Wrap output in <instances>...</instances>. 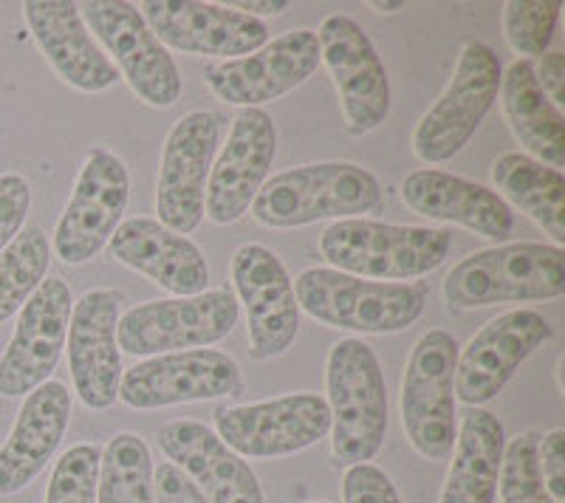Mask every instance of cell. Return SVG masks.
<instances>
[{"instance_id":"cell-11","label":"cell","mask_w":565,"mask_h":503,"mask_svg":"<svg viewBox=\"0 0 565 503\" xmlns=\"http://www.w3.org/2000/svg\"><path fill=\"white\" fill-rule=\"evenodd\" d=\"M320 63L340 97L348 136H367L387 122L393 108L391 77L376 45L351 14H328L317 29Z\"/></svg>"},{"instance_id":"cell-20","label":"cell","mask_w":565,"mask_h":503,"mask_svg":"<svg viewBox=\"0 0 565 503\" xmlns=\"http://www.w3.org/2000/svg\"><path fill=\"white\" fill-rule=\"evenodd\" d=\"M275 156L277 128L269 114L264 108H241L206 179L204 218L215 226L238 224L269 179Z\"/></svg>"},{"instance_id":"cell-36","label":"cell","mask_w":565,"mask_h":503,"mask_svg":"<svg viewBox=\"0 0 565 503\" xmlns=\"http://www.w3.org/2000/svg\"><path fill=\"white\" fill-rule=\"evenodd\" d=\"M342 503H402L393 478L382 467L356 464L342 475Z\"/></svg>"},{"instance_id":"cell-17","label":"cell","mask_w":565,"mask_h":503,"mask_svg":"<svg viewBox=\"0 0 565 503\" xmlns=\"http://www.w3.org/2000/svg\"><path fill=\"white\" fill-rule=\"evenodd\" d=\"M164 49L193 57L238 60L269 43L264 20L204 0H141L136 7Z\"/></svg>"},{"instance_id":"cell-4","label":"cell","mask_w":565,"mask_h":503,"mask_svg":"<svg viewBox=\"0 0 565 503\" xmlns=\"http://www.w3.org/2000/svg\"><path fill=\"white\" fill-rule=\"evenodd\" d=\"M441 295L458 311L559 300L565 295V249L529 240L478 249L447 271Z\"/></svg>"},{"instance_id":"cell-37","label":"cell","mask_w":565,"mask_h":503,"mask_svg":"<svg viewBox=\"0 0 565 503\" xmlns=\"http://www.w3.org/2000/svg\"><path fill=\"white\" fill-rule=\"evenodd\" d=\"M537 467L554 503H565V430L543 432L537 439Z\"/></svg>"},{"instance_id":"cell-31","label":"cell","mask_w":565,"mask_h":503,"mask_svg":"<svg viewBox=\"0 0 565 503\" xmlns=\"http://www.w3.org/2000/svg\"><path fill=\"white\" fill-rule=\"evenodd\" d=\"M52 246L40 226H26L0 252V325L9 323L49 278Z\"/></svg>"},{"instance_id":"cell-25","label":"cell","mask_w":565,"mask_h":503,"mask_svg":"<svg viewBox=\"0 0 565 503\" xmlns=\"http://www.w3.org/2000/svg\"><path fill=\"white\" fill-rule=\"evenodd\" d=\"M110 258L148 278L173 297L204 295L210 289V264L193 238L170 233L156 218H125L108 240Z\"/></svg>"},{"instance_id":"cell-8","label":"cell","mask_w":565,"mask_h":503,"mask_svg":"<svg viewBox=\"0 0 565 503\" xmlns=\"http://www.w3.org/2000/svg\"><path fill=\"white\" fill-rule=\"evenodd\" d=\"M241 306L226 289H206L193 297L148 300L119 314L116 345L119 354L159 356L218 345L235 331Z\"/></svg>"},{"instance_id":"cell-15","label":"cell","mask_w":565,"mask_h":503,"mask_svg":"<svg viewBox=\"0 0 565 503\" xmlns=\"http://www.w3.org/2000/svg\"><path fill=\"white\" fill-rule=\"evenodd\" d=\"M238 394H244V371L235 356L215 349L148 356L119 382V402L130 410H164Z\"/></svg>"},{"instance_id":"cell-38","label":"cell","mask_w":565,"mask_h":503,"mask_svg":"<svg viewBox=\"0 0 565 503\" xmlns=\"http://www.w3.org/2000/svg\"><path fill=\"white\" fill-rule=\"evenodd\" d=\"M156 503H210L204 492L184 475L175 464L164 461L153 470Z\"/></svg>"},{"instance_id":"cell-3","label":"cell","mask_w":565,"mask_h":503,"mask_svg":"<svg viewBox=\"0 0 565 503\" xmlns=\"http://www.w3.org/2000/svg\"><path fill=\"white\" fill-rule=\"evenodd\" d=\"M317 246L328 269L382 283H407L444 266L452 252V233L444 226L345 218L331 221Z\"/></svg>"},{"instance_id":"cell-24","label":"cell","mask_w":565,"mask_h":503,"mask_svg":"<svg viewBox=\"0 0 565 503\" xmlns=\"http://www.w3.org/2000/svg\"><path fill=\"white\" fill-rule=\"evenodd\" d=\"M156 445L179 467L210 503H264V486L249 461L232 452L218 432L195 419H175L159 427Z\"/></svg>"},{"instance_id":"cell-16","label":"cell","mask_w":565,"mask_h":503,"mask_svg":"<svg viewBox=\"0 0 565 503\" xmlns=\"http://www.w3.org/2000/svg\"><path fill=\"white\" fill-rule=\"evenodd\" d=\"M320 68V43L311 29H291L238 60L206 63L201 77L212 97L235 108L277 103Z\"/></svg>"},{"instance_id":"cell-27","label":"cell","mask_w":565,"mask_h":503,"mask_svg":"<svg viewBox=\"0 0 565 503\" xmlns=\"http://www.w3.org/2000/svg\"><path fill=\"white\" fill-rule=\"evenodd\" d=\"M507 430L487 407H469L458 425L452 464L438 503H494Z\"/></svg>"},{"instance_id":"cell-1","label":"cell","mask_w":565,"mask_h":503,"mask_svg":"<svg viewBox=\"0 0 565 503\" xmlns=\"http://www.w3.org/2000/svg\"><path fill=\"white\" fill-rule=\"evenodd\" d=\"M334 467L371 464L387 436V382L376 351L360 336L334 342L326 360Z\"/></svg>"},{"instance_id":"cell-35","label":"cell","mask_w":565,"mask_h":503,"mask_svg":"<svg viewBox=\"0 0 565 503\" xmlns=\"http://www.w3.org/2000/svg\"><path fill=\"white\" fill-rule=\"evenodd\" d=\"M32 210V184L26 175L0 173V252L26 229Z\"/></svg>"},{"instance_id":"cell-14","label":"cell","mask_w":565,"mask_h":503,"mask_svg":"<svg viewBox=\"0 0 565 503\" xmlns=\"http://www.w3.org/2000/svg\"><path fill=\"white\" fill-rule=\"evenodd\" d=\"M230 278L246 311L252 360L271 362L286 354L300 334V306L280 255L255 240L241 244L232 252Z\"/></svg>"},{"instance_id":"cell-39","label":"cell","mask_w":565,"mask_h":503,"mask_svg":"<svg viewBox=\"0 0 565 503\" xmlns=\"http://www.w3.org/2000/svg\"><path fill=\"white\" fill-rule=\"evenodd\" d=\"M534 79H537L540 90L546 94L548 103L557 105L563 110L565 105V54L563 52H546L540 57L537 65H532Z\"/></svg>"},{"instance_id":"cell-6","label":"cell","mask_w":565,"mask_h":503,"mask_svg":"<svg viewBox=\"0 0 565 503\" xmlns=\"http://www.w3.org/2000/svg\"><path fill=\"white\" fill-rule=\"evenodd\" d=\"M458 342L450 331H424L407 356L398 414L413 450L422 459L447 461L458 436L456 365Z\"/></svg>"},{"instance_id":"cell-23","label":"cell","mask_w":565,"mask_h":503,"mask_svg":"<svg viewBox=\"0 0 565 503\" xmlns=\"http://www.w3.org/2000/svg\"><path fill=\"white\" fill-rule=\"evenodd\" d=\"M68 387L57 379L43 382L32 394L23 396L12 430L0 445V497L20 495L43 475L63 447L71 425Z\"/></svg>"},{"instance_id":"cell-32","label":"cell","mask_w":565,"mask_h":503,"mask_svg":"<svg viewBox=\"0 0 565 503\" xmlns=\"http://www.w3.org/2000/svg\"><path fill=\"white\" fill-rule=\"evenodd\" d=\"M559 0H509L503 3V38L521 60L543 57L557 29Z\"/></svg>"},{"instance_id":"cell-19","label":"cell","mask_w":565,"mask_h":503,"mask_svg":"<svg viewBox=\"0 0 565 503\" xmlns=\"http://www.w3.org/2000/svg\"><path fill=\"white\" fill-rule=\"evenodd\" d=\"M74 295L63 278H45L18 311V325L0 354V396L23 399L52 379L68 340Z\"/></svg>"},{"instance_id":"cell-34","label":"cell","mask_w":565,"mask_h":503,"mask_svg":"<svg viewBox=\"0 0 565 503\" xmlns=\"http://www.w3.org/2000/svg\"><path fill=\"white\" fill-rule=\"evenodd\" d=\"M99 461H103V447L94 441L68 447L54 461L43 503H97Z\"/></svg>"},{"instance_id":"cell-22","label":"cell","mask_w":565,"mask_h":503,"mask_svg":"<svg viewBox=\"0 0 565 503\" xmlns=\"http://www.w3.org/2000/svg\"><path fill=\"white\" fill-rule=\"evenodd\" d=\"M23 20L52 72L79 94H103L119 83L108 54L90 38L74 0H26Z\"/></svg>"},{"instance_id":"cell-21","label":"cell","mask_w":565,"mask_h":503,"mask_svg":"<svg viewBox=\"0 0 565 503\" xmlns=\"http://www.w3.org/2000/svg\"><path fill=\"white\" fill-rule=\"evenodd\" d=\"M554 336L552 323L532 309H514L481 325L458 351L456 402L483 407L501 394L523 362Z\"/></svg>"},{"instance_id":"cell-33","label":"cell","mask_w":565,"mask_h":503,"mask_svg":"<svg viewBox=\"0 0 565 503\" xmlns=\"http://www.w3.org/2000/svg\"><path fill=\"white\" fill-rule=\"evenodd\" d=\"M537 430L518 432L503 447L501 475H498V497L501 503H554L548 495L537 467Z\"/></svg>"},{"instance_id":"cell-5","label":"cell","mask_w":565,"mask_h":503,"mask_svg":"<svg viewBox=\"0 0 565 503\" xmlns=\"http://www.w3.org/2000/svg\"><path fill=\"white\" fill-rule=\"evenodd\" d=\"M291 283L300 314H309L326 329L353 334H398L418 323L427 309L422 283H382L328 266H309Z\"/></svg>"},{"instance_id":"cell-41","label":"cell","mask_w":565,"mask_h":503,"mask_svg":"<svg viewBox=\"0 0 565 503\" xmlns=\"http://www.w3.org/2000/svg\"><path fill=\"white\" fill-rule=\"evenodd\" d=\"M371 9L380 14H393L398 9H405V3L402 0H371Z\"/></svg>"},{"instance_id":"cell-42","label":"cell","mask_w":565,"mask_h":503,"mask_svg":"<svg viewBox=\"0 0 565 503\" xmlns=\"http://www.w3.org/2000/svg\"><path fill=\"white\" fill-rule=\"evenodd\" d=\"M563 368H565V356H559V360H557V368H554V376H557V390H559V394H565Z\"/></svg>"},{"instance_id":"cell-2","label":"cell","mask_w":565,"mask_h":503,"mask_svg":"<svg viewBox=\"0 0 565 503\" xmlns=\"http://www.w3.org/2000/svg\"><path fill=\"white\" fill-rule=\"evenodd\" d=\"M382 204V184L353 162H315L266 179L249 215L264 229H300L317 221L365 218Z\"/></svg>"},{"instance_id":"cell-9","label":"cell","mask_w":565,"mask_h":503,"mask_svg":"<svg viewBox=\"0 0 565 503\" xmlns=\"http://www.w3.org/2000/svg\"><path fill=\"white\" fill-rule=\"evenodd\" d=\"M90 38L108 54L119 79L150 108H173L181 99V72L173 54L156 40L139 9L128 0H85L79 3Z\"/></svg>"},{"instance_id":"cell-12","label":"cell","mask_w":565,"mask_h":503,"mask_svg":"<svg viewBox=\"0 0 565 503\" xmlns=\"http://www.w3.org/2000/svg\"><path fill=\"white\" fill-rule=\"evenodd\" d=\"M224 114L190 110L170 128L156 179V215L175 235H193L204 224V195L224 133Z\"/></svg>"},{"instance_id":"cell-40","label":"cell","mask_w":565,"mask_h":503,"mask_svg":"<svg viewBox=\"0 0 565 503\" xmlns=\"http://www.w3.org/2000/svg\"><path fill=\"white\" fill-rule=\"evenodd\" d=\"M232 7L235 12H244L255 20H264V18H277L289 9V0H235V3H226Z\"/></svg>"},{"instance_id":"cell-28","label":"cell","mask_w":565,"mask_h":503,"mask_svg":"<svg viewBox=\"0 0 565 503\" xmlns=\"http://www.w3.org/2000/svg\"><path fill=\"white\" fill-rule=\"evenodd\" d=\"M503 119L514 139L523 145L529 159L546 164V168H565V117L557 105L540 90L529 60H514L501 74Z\"/></svg>"},{"instance_id":"cell-30","label":"cell","mask_w":565,"mask_h":503,"mask_svg":"<svg viewBox=\"0 0 565 503\" xmlns=\"http://www.w3.org/2000/svg\"><path fill=\"white\" fill-rule=\"evenodd\" d=\"M153 456L139 432L110 436L99 461L97 503H156Z\"/></svg>"},{"instance_id":"cell-18","label":"cell","mask_w":565,"mask_h":503,"mask_svg":"<svg viewBox=\"0 0 565 503\" xmlns=\"http://www.w3.org/2000/svg\"><path fill=\"white\" fill-rule=\"evenodd\" d=\"M125 295L119 289L85 291L74 300L68 320V371L74 394L88 410H110L119 402L122 354L116 345V323L122 314Z\"/></svg>"},{"instance_id":"cell-29","label":"cell","mask_w":565,"mask_h":503,"mask_svg":"<svg viewBox=\"0 0 565 503\" xmlns=\"http://www.w3.org/2000/svg\"><path fill=\"white\" fill-rule=\"evenodd\" d=\"M494 193L509 204V210H521L526 218L552 235L554 246L565 244V175L534 162L526 153L509 150L492 162L489 170Z\"/></svg>"},{"instance_id":"cell-10","label":"cell","mask_w":565,"mask_h":503,"mask_svg":"<svg viewBox=\"0 0 565 503\" xmlns=\"http://www.w3.org/2000/svg\"><path fill=\"white\" fill-rule=\"evenodd\" d=\"M212 430L241 459H286L328 439L331 410L322 394L300 390L252 405H221Z\"/></svg>"},{"instance_id":"cell-13","label":"cell","mask_w":565,"mask_h":503,"mask_svg":"<svg viewBox=\"0 0 565 503\" xmlns=\"http://www.w3.org/2000/svg\"><path fill=\"white\" fill-rule=\"evenodd\" d=\"M130 201L128 164L108 148H90L71 199L54 226V255L65 266H85L108 246Z\"/></svg>"},{"instance_id":"cell-26","label":"cell","mask_w":565,"mask_h":503,"mask_svg":"<svg viewBox=\"0 0 565 503\" xmlns=\"http://www.w3.org/2000/svg\"><path fill=\"white\" fill-rule=\"evenodd\" d=\"M398 195L411 213L438 224H458L478 238L501 244L514 229V213L501 195L447 170H416L402 181Z\"/></svg>"},{"instance_id":"cell-7","label":"cell","mask_w":565,"mask_h":503,"mask_svg":"<svg viewBox=\"0 0 565 503\" xmlns=\"http://www.w3.org/2000/svg\"><path fill=\"white\" fill-rule=\"evenodd\" d=\"M501 60L481 40L463 43L456 72L441 97L427 108L413 130V156L422 164L452 162L469 142L489 110L498 103L501 90Z\"/></svg>"},{"instance_id":"cell-43","label":"cell","mask_w":565,"mask_h":503,"mask_svg":"<svg viewBox=\"0 0 565 503\" xmlns=\"http://www.w3.org/2000/svg\"><path fill=\"white\" fill-rule=\"evenodd\" d=\"M309 503H334V501H309Z\"/></svg>"}]
</instances>
